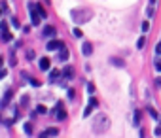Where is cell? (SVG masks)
Masks as SVG:
<instances>
[{
    "label": "cell",
    "mask_w": 161,
    "mask_h": 138,
    "mask_svg": "<svg viewBox=\"0 0 161 138\" xmlns=\"http://www.w3.org/2000/svg\"><path fill=\"white\" fill-rule=\"evenodd\" d=\"M91 129H93V133H95V134L106 133V131L110 129V119H108V115H104V114H97L95 117H93Z\"/></svg>",
    "instance_id": "cell-1"
},
{
    "label": "cell",
    "mask_w": 161,
    "mask_h": 138,
    "mask_svg": "<svg viewBox=\"0 0 161 138\" xmlns=\"http://www.w3.org/2000/svg\"><path fill=\"white\" fill-rule=\"evenodd\" d=\"M72 21L76 25H83V23H87V21H91L93 19V11L87 8H80V9H72Z\"/></svg>",
    "instance_id": "cell-2"
},
{
    "label": "cell",
    "mask_w": 161,
    "mask_h": 138,
    "mask_svg": "<svg viewBox=\"0 0 161 138\" xmlns=\"http://www.w3.org/2000/svg\"><path fill=\"white\" fill-rule=\"evenodd\" d=\"M55 119H57V121L66 119V112H64L63 104H57V106H55Z\"/></svg>",
    "instance_id": "cell-3"
},
{
    "label": "cell",
    "mask_w": 161,
    "mask_h": 138,
    "mask_svg": "<svg viewBox=\"0 0 161 138\" xmlns=\"http://www.w3.org/2000/svg\"><path fill=\"white\" fill-rule=\"evenodd\" d=\"M63 46H64L63 42H59V40H53V38H51V40H49V44H47V49H49V51H55V49H61Z\"/></svg>",
    "instance_id": "cell-4"
},
{
    "label": "cell",
    "mask_w": 161,
    "mask_h": 138,
    "mask_svg": "<svg viewBox=\"0 0 161 138\" xmlns=\"http://www.w3.org/2000/svg\"><path fill=\"white\" fill-rule=\"evenodd\" d=\"M12 95H14V93H12V89H6V93H4V98H2V108H8V102H9V98H12Z\"/></svg>",
    "instance_id": "cell-5"
},
{
    "label": "cell",
    "mask_w": 161,
    "mask_h": 138,
    "mask_svg": "<svg viewBox=\"0 0 161 138\" xmlns=\"http://www.w3.org/2000/svg\"><path fill=\"white\" fill-rule=\"evenodd\" d=\"M55 34H57L55 27H46V28H44V38H53Z\"/></svg>",
    "instance_id": "cell-6"
},
{
    "label": "cell",
    "mask_w": 161,
    "mask_h": 138,
    "mask_svg": "<svg viewBox=\"0 0 161 138\" xmlns=\"http://www.w3.org/2000/svg\"><path fill=\"white\" fill-rule=\"evenodd\" d=\"M82 53H83V55H85V57H89V55H91V53H93V46H91V44H89V42H85V44H83V46H82Z\"/></svg>",
    "instance_id": "cell-7"
},
{
    "label": "cell",
    "mask_w": 161,
    "mask_h": 138,
    "mask_svg": "<svg viewBox=\"0 0 161 138\" xmlns=\"http://www.w3.org/2000/svg\"><path fill=\"white\" fill-rule=\"evenodd\" d=\"M59 61H63V63H64V61H68V49H66V46H63L59 49Z\"/></svg>",
    "instance_id": "cell-8"
},
{
    "label": "cell",
    "mask_w": 161,
    "mask_h": 138,
    "mask_svg": "<svg viewBox=\"0 0 161 138\" xmlns=\"http://www.w3.org/2000/svg\"><path fill=\"white\" fill-rule=\"evenodd\" d=\"M49 68H51V63H49V59H47V57L40 59V70H44V72H46V70H49Z\"/></svg>",
    "instance_id": "cell-9"
},
{
    "label": "cell",
    "mask_w": 161,
    "mask_h": 138,
    "mask_svg": "<svg viewBox=\"0 0 161 138\" xmlns=\"http://www.w3.org/2000/svg\"><path fill=\"white\" fill-rule=\"evenodd\" d=\"M57 134H59V131L51 127V129H46V131H44V133L40 134V136H42V138H46V136H57Z\"/></svg>",
    "instance_id": "cell-10"
},
{
    "label": "cell",
    "mask_w": 161,
    "mask_h": 138,
    "mask_svg": "<svg viewBox=\"0 0 161 138\" xmlns=\"http://www.w3.org/2000/svg\"><path fill=\"white\" fill-rule=\"evenodd\" d=\"M63 78H64V79H70V78H72V68H70V66H66V68L63 70Z\"/></svg>",
    "instance_id": "cell-11"
},
{
    "label": "cell",
    "mask_w": 161,
    "mask_h": 138,
    "mask_svg": "<svg viewBox=\"0 0 161 138\" xmlns=\"http://www.w3.org/2000/svg\"><path fill=\"white\" fill-rule=\"evenodd\" d=\"M148 112H150V115H152L154 119H159V115H157V112H156V110H154L152 106H150V108H148Z\"/></svg>",
    "instance_id": "cell-12"
},
{
    "label": "cell",
    "mask_w": 161,
    "mask_h": 138,
    "mask_svg": "<svg viewBox=\"0 0 161 138\" xmlns=\"http://www.w3.org/2000/svg\"><path fill=\"white\" fill-rule=\"evenodd\" d=\"M72 36L74 38H82V30H80V28H72Z\"/></svg>",
    "instance_id": "cell-13"
},
{
    "label": "cell",
    "mask_w": 161,
    "mask_h": 138,
    "mask_svg": "<svg viewBox=\"0 0 161 138\" xmlns=\"http://www.w3.org/2000/svg\"><path fill=\"white\" fill-rule=\"evenodd\" d=\"M144 44H146V40H144V38H138V42H137V47H138V49H142V47H144Z\"/></svg>",
    "instance_id": "cell-14"
},
{
    "label": "cell",
    "mask_w": 161,
    "mask_h": 138,
    "mask_svg": "<svg viewBox=\"0 0 161 138\" xmlns=\"http://www.w3.org/2000/svg\"><path fill=\"white\" fill-rule=\"evenodd\" d=\"M36 112H38V114H47V108H46V106H38V108H36Z\"/></svg>",
    "instance_id": "cell-15"
},
{
    "label": "cell",
    "mask_w": 161,
    "mask_h": 138,
    "mask_svg": "<svg viewBox=\"0 0 161 138\" xmlns=\"http://www.w3.org/2000/svg\"><path fill=\"white\" fill-rule=\"evenodd\" d=\"M61 76V72H57V70H51V74H49V79H55V78H59Z\"/></svg>",
    "instance_id": "cell-16"
},
{
    "label": "cell",
    "mask_w": 161,
    "mask_h": 138,
    "mask_svg": "<svg viewBox=\"0 0 161 138\" xmlns=\"http://www.w3.org/2000/svg\"><path fill=\"white\" fill-rule=\"evenodd\" d=\"M36 9H38V11H40V15H42V17H46V15H47L46 11H44V8H42L40 4H36Z\"/></svg>",
    "instance_id": "cell-17"
},
{
    "label": "cell",
    "mask_w": 161,
    "mask_h": 138,
    "mask_svg": "<svg viewBox=\"0 0 161 138\" xmlns=\"http://www.w3.org/2000/svg\"><path fill=\"white\" fill-rule=\"evenodd\" d=\"M87 93H89V95L95 93V85H93V83H87Z\"/></svg>",
    "instance_id": "cell-18"
},
{
    "label": "cell",
    "mask_w": 161,
    "mask_h": 138,
    "mask_svg": "<svg viewBox=\"0 0 161 138\" xmlns=\"http://www.w3.org/2000/svg\"><path fill=\"white\" fill-rule=\"evenodd\" d=\"M25 133H27V134H32V125H30V123L25 125Z\"/></svg>",
    "instance_id": "cell-19"
},
{
    "label": "cell",
    "mask_w": 161,
    "mask_h": 138,
    "mask_svg": "<svg viewBox=\"0 0 161 138\" xmlns=\"http://www.w3.org/2000/svg\"><path fill=\"white\" fill-rule=\"evenodd\" d=\"M112 65H116V66H123V61H120V59H112Z\"/></svg>",
    "instance_id": "cell-20"
},
{
    "label": "cell",
    "mask_w": 161,
    "mask_h": 138,
    "mask_svg": "<svg viewBox=\"0 0 161 138\" xmlns=\"http://www.w3.org/2000/svg\"><path fill=\"white\" fill-rule=\"evenodd\" d=\"M91 110H93V106H91V104H89V106H87V108H85V110H83V115H85V117H87V115H89V114H91Z\"/></svg>",
    "instance_id": "cell-21"
},
{
    "label": "cell",
    "mask_w": 161,
    "mask_h": 138,
    "mask_svg": "<svg viewBox=\"0 0 161 138\" xmlns=\"http://www.w3.org/2000/svg\"><path fill=\"white\" fill-rule=\"evenodd\" d=\"M150 30V25H148V21H144L142 23V32H148Z\"/></svg>",
    "instance_id": "cell-22"
},
{
    "label": "cell",
    "mask_w": 161,
    "mask_h": 138,
    "mask_svg": "<svg viewBox=\"0 0 161 138\" xmlns=\"http://www.w3.org/2000/svg\"><path fill=\"white\" fill-rule=\"evenodd\" d=\"M27 59H28V61L34 59V51H32V49H30V51H27Z\"/></svg>",
    "instance_id": "cell-23"
},
{
    "label": "cell",
    "mask_w": 161,
    "mask_h": 138,
    "mask_svg": "<svg viewBox=\"0 0 161 138\" xmlns=\"http://www.w3.org/2000/svg\"><path fill=\"white\" fill-rule=\"evenodd\" d=\"M89 104H91V106H93V108H97V106H99V102H97V100H95V98H91V100H89Z\"/></svg>",
    "instance_id": "cell-24"
},
{
    "label": "cell",
    "mask_w": 161,
    "mask_h": 138,
    "mask_svg": "<svg viewBox=\"0 0 161 138\" xmlns=\"http://www.w3.org/2000/svg\"><path fill=\"white\" fill-rule=\"evenodd\" d=\"M156 53H157V55H161V42L156 46Z\"/></svg>",
    "instance_id": "cell-25"
},
{
    "label": "cell",
    "mask_w": 161,
    "mask_h": 138,
    "mask_svg": "<svg viewBox=\"0 0 161 138\" xmlns=\"http://www.w3.org/2000/svg\"><path fill=\"white\" fill-rule=\"evenodd\" d=\"M12 25H14V27H15V28H17V27H19V21H17V19H15V17H14V19H12Z\"/></svg>",
    "instance_id": "cell-26"
},
{
    "label": "cell",
    "mask_w": 161,
    "mask_h": 138,
    "mask_svg": "<svg viewBox=\"0 0 161 138\" xmlns=\"http://www.w3.org/2000/svg\"><path fill=\"white\" fill-rule=\"evenodd\" d=\"M68 98H70V100L74 98V89H68Z\"/></svg>",
    "instance_id": "cell-27"
},
{
    "label": "cell",
    "mask_w": 161,
    "mask_h": 138,
    "mask_svg": "<svg viewBox=\"0 0 161 138\" xmlns=\"http://www.w3.org/2000/svg\"><path fill=\"white\" fill-rule=\"evenodd\" d=\"M2 9H4V13H8V4L6 2H2Z\"/></svg>",
    "instance_id": "cell-28"
},
{
    "label": "cell",
    "mask_w": 161,
    "mask_h": 138,
    "mask_svg": "<svg viewBox=\"0 0 161 138\" xmlns=\"http://www.w3.org/2000/svg\"><path fill=\"white\" fill-rule=\"evenodd\" d=\"M21 102H23V106H27V102H28V97H23V98H21Z\"/></svg>",
    "instance_id": "cell-29"
},
{
    "label": "cell",
    "mask_w": 161,
    "mask_h": 138,
    "mask_svg": "<svg viewBox=\"0 0 161 138\" xmlns=\"http://www.w3.org/2000/svg\"><path fill=\"white\" fill-rule=\"evenodd\" d=\"M156 136H161V127H157V129H156Z\"/></svg>",
    "instance_id": "cell-30"
},
{
    "label": "cell",
    "mask_w": 161,
    "mask_h": 138,
    "mask_svg": "<svg viewBox=\"0 0 161 138\" xmlns=\"http://www.w3.org/2000/svg\"><path fill=\"white\" fill-rule=\"evenodd\" d=\"M150 2H152V4H156V0H150Z\"/></svg>",
    "instance_id": "cell-31"
}]
</instances>
